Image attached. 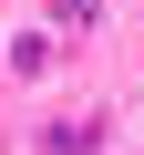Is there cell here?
I'll use <instances>...</instances> for the list:
<instances>
[{
	"instance_id": "obj_1",
	"label": "cell",
	"mask_w": 144,
	"mask_h": 155,
	"mask_svg": "<svg viewBox=\"0 0 144 155\" xmlns=\"http://www.w3.org/2000/svg\"><path fill=\"white\" fill-rule=\"evenodd\" d=\"M41 145H52V155H93V145H103V124H52Z\"/></svg>"
}]
</instances>
